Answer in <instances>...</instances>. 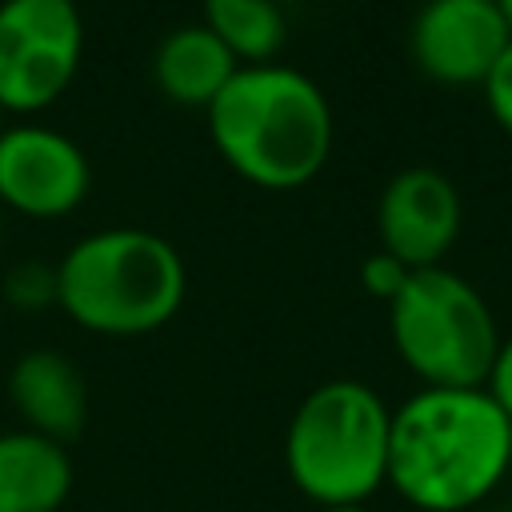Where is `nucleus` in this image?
I'll return each mask as SVG.
<instances>
[{
	"label": "nucleus",
	"mask_w": 512,
	"mask_h": 512,
	"mask_svg": "<svg viewBox=\"0 0 512 512\" xmlns=\"http://www.w3.org/2000/svg\"><path fill=\"white\" fill-rule=\"evenodd\" d=\"M500 8H504V16H508V28H512V0H496Z\"/></svg>",
	"instance_id": "6ab92c4d"
},
{
	"label": "nucleus",
	"mask_w": 512,
	"mask_h": 512,
	"mask_svg": "<svg viewBox=\"0 0 512 512\" xmlns=\"http://www.w3.org/2000/svg\"><path fill=\"white\" fill-rule=\"evenodd\" d=\"M388 432L392 412L368 384L328 380L288 420V476L320 508L364 504L388 480Z\"/></svg>",
	"instance_id": "20e7f679"
},
{
	"label": "nucleus",
	"mask_w": 512,
	"mask_h": 512,
	"mask_svg": "<svg viewBox=\"0 0 512 512\" xmlns=\"http://www.w3.org/2000/svg\"><path fill=\"white\" fill-rule=\"evenodd\" d=\"M184 300L180 252L148 228H100L56 264V304L88 332L144 336Z\"/></svg>",
	"instance_id": "7ed1b4c3"
},
{
	"label": "nucleus",
	"mask_w": 512,
	"mask_h": 512,
	"mask_svg": "<svg viewBox=\"0 0 512 512\" xmlns=\"http://www.w3.org/2000/svg\"><path fill=\"white\" fill-rule=\"evenodd\" d=\"M508 44L512 28L496 0H424L408 32L416 68L440 84H484Z\"/></svg>",
	"instance_id": "0eeeda50"
},
{
	"label": "nucleus",
	"mask_w": 512,
	"mask_h": 512,
	"mask_svg": "<svg viewBox=\"0 0 512 512\" xmlns=\"http://www.w3.org/2000/svg\"><path fill=\"white\" fill-rule=\"evenodd\" d=\"M84 24L72 0H0V108L40 112L72 84Z\"/></svg>",
	"instance_id": "423d86ee"
},
{
	"label": "nucleus",
	"mask_w": 512,
	"mask_h": 512,
	"mask_svg": "<svg viewBox=\"0 0 512 512\" xmlns=\"http://www.w3.org/2000/svg\"><path fill=\"white\" fill-rule=\"evenodd\" d=\"M484 104L496 116V124L512 136V44L500 52V60L492 64V72L484 76Z\"/></svg>",
	"instance_id": "2eb2a0df"
},
{
	"label": "nucleus",
	"mask_w": 512,
	"mask_h": 512,
	"mask_svg": "<svg viewBox=\"0 0 512 512\" xmlns=\"http://www.w3.org/2000/svg\"><path fill=\"white\" fill-rule=\"evenodd\" d=\"M208 136L260 188L308 184L332 152V108L312 76L288 64H240L208 104Z\"/></svg>",
	"instance_id": "f03ea898"
},
{
	"label": "nucleus",
	"mask_w": 512,
	"mask_h": 512,
	"mask_svg": "<svg viewBox=\"0 0 512 512\" xmlns=\"http://www.w3.org/2000/svg\"><path fill=\"white\" fill-rule=\"evenodd\" d=\"M72 496V456L40 432H0V512H60Z\"/></svg>",
	"instance_id": "f8f14e48"
},
{
	"label": "nucleus",
	"mask_w": 512,
	"mask_h": 512,
	"mask_svg": "<svg viewBox=\"0 0 512 512\" xmlns=\"http://www.w3.org/2000/svg\"><path fill=\"white\" fill-rule=\"evenodd\" d=\"M92 184L88 156L56 128L16 124L0 132V204L24 216H68Z\"/></svg>",
	"instance_id": "6e6552de"
},
{
	"label": "nucleus",
	"mask_w": 512,
	"mask_h": 512,
	"mask_svg": "<svg viewBox=\"0 0 512 512\" xmlns=\"http://www.w3.org/2000/svg\"><path fill=\"white\" fill-rule=\"evenodd\" d=\"M8 400L28 432L56 444H72L88 424V384L84 372L56 348L24 352L8 372Z\"/></svg>",
	"instance_id": "9d476101"
},
{
	"label": "nucleus",
	"mask_w": 512,
	"mask_h": 512,
	"mask_svg": "<svg viewBox=\"0 0 512 512\" xmlns=\"http://www.w3.org/2000/svg\"><path fill=\"white\" fill-rule=\"evenodd\" d=\"M8 300L20 308H40L44 300H56V268L40 264H20L8 272Z\"/></svg>",
	"instance_id": "4468645a"
},
{
	"label": "nucleus",
	"mask_w": 512,
	"mask_h": 512,
	"mask_svg": "<svg viewBox=\"0 0 512 512\" xmlns=\"http://www.w3.org/2000/svg\"><path fill=\"white\" fill-rule=\"evenodd\" d=\"M508 512H512V508H508Z\"/></svg>",
	"instance_id": "4be33fe9"
},
{
	"label": "nucleus",
	"mask_w": 512,
	"mask_h": 512,
	"mask_svg": "<svg viewBox=\"0 0 512 512\" xmlns=\"http://www.w3.org/2000/svg\"><path fill=\"white\" fill-rule=\"evenodd\" d=\"M488 392H492V400L504 408V416L512 420V336L508 340H500V352H496V360H492V372H488V384H484Z\"/></svg>",
	"instance_id": "f3484780"
},
{
	"label": "nucleus",
	"mask_w": 512,
	"mask_h": 512,
	"mask_svg": "<svg viewBox=\"0 0 512 512\" xmlns=\"http://www.w3.org/2000/svg\"><path fill=\"white\" fill-rule=\"evenodd\" d=\"M388 328L400 360L424 388H484L500 352L488 300L448 268H416L388 300Z\"/></svg>",
	"instance_id": "39448f33"
},
{
	"label": "nucleus",
	"mask_w": 512,
	"mask_h": 512,
	"mask_svg": "<svg viewBox=\"0 0 512 512\" xmlns=\"http://www.w3.org/2000/svg\"><path fill=\"white\" fill-rule=\"evenodd\" d=\"M0 232H4V216H0Z\"/></svg>",
	"instance_id": "412c9836"
},
{
	"label": "nucleus",
	"mask_w": 512,
	"mask_h": 512,
	"mask_svg": "<svg viewBox=\"0 0 512 512\" xmlns=\"http://www.w3.org/2000/svg\"><path fill=\"white\" fill-rule=\"evenodd\" d=\"M408 272H412V268H404L396 256H388V252L380 248L376 256H368V260L360 264V284H364V288H368L376 300H384V304H388V300H392V296L404 288Z\"/></svg>",
	"instance_id": "dca6fc26"
},
{
	"label": "nucleus",
	"mask_w": 512,
	"mask_h": 512,
	"mask_svg": "<svg viewBox=\"0 0 512 512\" xmlns=\"http://www.w3.org/2000/svg\"><path fill=\"white\" fill-rule=\"evenodd\" d=\"M460 224H464V204L456 184L428 164L400 168L380 192V208H376L380 244L412 272L436 268L440 256L456 244Z\"/></svg>",
	"instance_id": "1a4fd4ad"
},
{
	"label": "nucleus",
	"mask_w": 512,
	"mask_h": 512,
	"mask_svg": "<svg viewBox=\"0 0 512 512\" xmlns=\"http://www.w3.org/2000/svg\"><path fill=\"white\" fill-rule=\"evenodd\" d=\"M72 4H76V0H72Z\"/></svg>",
	"instance_id": "5701e85b"
},
{
	"label": "nucleus",
	"mask_w": 512,
	"mask_h": 512,
	"mask_svg": "<svg viewBox=\"0 0 512 512\" xmlns=\"http://www.w3.org/2000/svg\"><path fill=\"white\" fill-rule=\"evenodd\" d=\"M512 464V420L488 388H420L392 412L388 480L424 512L484 500Z\"/></svg>",
	"instance_id": "f257e3e1"
},
{
	"label": "nucleus",
	"mask_w": 512,
	"mask_h": 512,
	"mask_svg": "<svg viewBox=\"0 0 512 512\" xmlns=\"http://www.w3.org/2000/svg\"><path fill=\"white\" fill-rule=\"evenodd\" d=\"M240 72V60L224 48V40L204 24H180L164 32L152 52V80L172 104L204 108L220 96V88Z\"/></svg>",
	"instance_id": "9b49d317"
},
{
	"label": "nucleus",
	"mask_w": 512,
	"mask_h": 512,
	"mask_svg": "<svg viewBox=\"0 0 512 512\" xmlns=\"http://www.w3.org/2000/svg\"><path fill=\"white\" fill-rule=\"evenodd\" d=\"M0 132H4V108H0Z\"/></svg>",
	"instance_id": "aec40b11"
},
{
	"label": "nucleus",
	"mask_w": 512,
	"mask_h": 512,
	"mask_svg": "<svg viewBox=\"0 0 512 512\" xmlns=\"http://www.w3.org/2000/svg\"><path fill=\"white\" fill-rule=\"evenodd\" d=\"M200 24L212 28L224 48L244 64H268L288 36L276 0H204Z\"/></svg>",
	"instance_id": "ddd939ff"
},
{
	"label": "nucleus",
	"mask_w": 512,
	"mask_h": 512,
	"mask_svg": "<svg viewBox=\"0 0 512 512\" xmlns=\"http://www.w3.org/2000/svg\"><path fill=\"white\" fill-rule=\"evenodd\" d=\"M324 512H368L364 504H340V508H324Z\"/></svg>",
	"instance_id": "a211bd4d"
}]
</instances>
